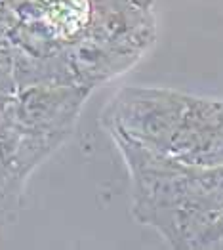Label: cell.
<instances>
[{
	"mask_svg": "<svg viewBox=\"0 0 223 250\" xmlns=\"http://www.w3.org/2000/svg\"><path fill=\"white\" fill-rule=\"evenodd\" d=\"M134 2H138L140 6H145V8H149V4H151V0H134Z\"/></svg>",
	"mask_w": 223,
	"mask_h": 250,
	"instance_id": "1",
	"label": "cell"
}]
</instances>
